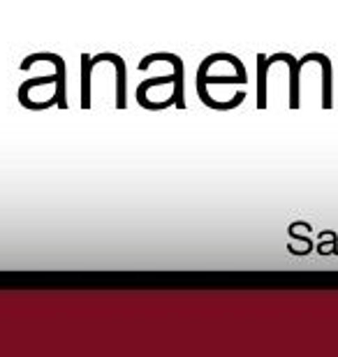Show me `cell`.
Returning a JSON list of instances; mask_svg holds the SVG:
<instances>
[{"instance_id":"6da1fadb","label":"cell","mask_w":338,"mask_h":357,"mask_svg":"<svg viewBox=\"0 0 338 357\" xmlns=\"http://www.w3.org/2000/svg\"><path fill=\"white\" fill-rule=\"evenodd\" d=\"M93 68H98L100 63H109L116 70V109H125L128 107V66L118 54L102 52L98 56H91Z\"/></svg>"},{"instance_id":"277c9868","label":"cell","mask_w":338,"mask_h":357,"mask_svg":"<svg viewBox=\"0 0 338 357\" xmlns=\"http://www.w3.org/2000/svg\"><path fill=\"white\" fill-rule=\"evenodd\" d=\"M93 63L89 54H82V109H91V77H93Z\"/></svg>"},{"instance_id":"3957f363","label":"cell","mask_w":338,"mask_h":357,"mask_svg":"<svg viewBox=\"0 0 338 357\" xmlns=\"http://www.w3.org/2000/svg\"><path fill=\"white\" fill-rule=\"evenodd\" d=\"M313 56L322 68V107L329 109V107H332V61H329L325 54H318V52H313Z\"/></svg>"},{"instance_id":"7a4b0ae2","label":"cell","mask_w":338,"mask_h":357,"mask_svg":"<svg viewBox=\"0 0 338 357\" xmlns=\"http://www.w3.org/2000/svg\"><path fill=\"white\" fill-rule=\"evenodd\" d=\"M273 63H278V56H257V109L267 107V73Z\"/></svg>"}]
</instances>
